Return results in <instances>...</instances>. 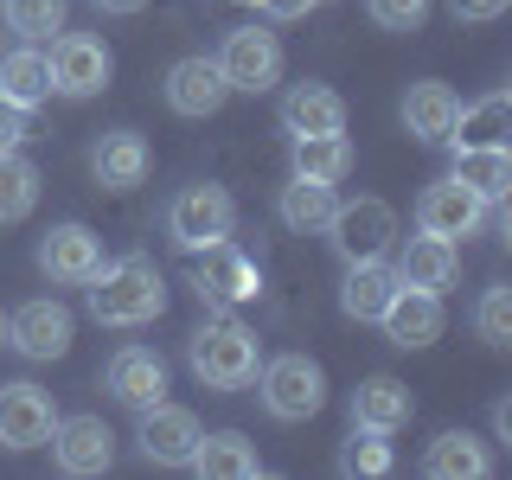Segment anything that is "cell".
Masks as SVG:
<instances>
[{
  "mask_svg": "<svg viewBox=\"0 0 512 480\" xmlns=\"http://www.w3.org/2000/svg\"><path fill=\"white\" fill-rule=\"evenodd\" d=\"M84 288H90V320L96 327L128 333V327H148V320L167 314V282H160V269L148 263V256L103 263Z\"/></svg>",
  "mask_w": 512,
  "mask_h": 480,
  "instance_id": "1",
  "label": "cell"
},
{
  "mask_svg": "<svg viewBox=\"0 0 512 480\" xmlns=\"http://www.w3.org/2000/svg\"><path fill=\"white\" fill-rule=\"evenodd\" d=\"M186 359H192V378H199L205 391H244L256 378V365H263V352H256V333L244 320H205V327L192 333Z\"/></svg>",
  "mask_w": 512,
  "mask_h": 480,
  "instance_id": "2",
  "label": "cell"
},
{
  "mask_svg": "<svg viewBox=\"0 0 512 480\" xmlns=\"http://www.w3.org/2000/svg\"><path fill=\"white\" fill-rule=\"evenodd\" d=\"M256 391H263V410L276 423H308L327 404V372H320L308 352H282V359L256 365Z\"/></svg>",
  "mask_w": 512,
  "mask_h": 480,
  "instance_id": "3",
  "label": "cell"
},
{
  "mask_svg": "<svg viewBox=\"0 0 512 480\" xmlns=\"http://www.w3.org/2000/svg\"><path fill=\"white\" fill-rule=\"evenodd\" d=\"M231 231H237V199L224 186H212V180L186 186L180 199L167 205V237L180 250H205V244H218V237H231Z\"/></svg>",
  "mask_w": 512,
  "mask_h": 480,
  "instance_id": "4",
  "label": "cell"
},
{
  "mask_svg": "<svg viewBox=\"0 0 512 480\" xmlns=\"http://www.w3.org/2000/svg\"><path fill=\"white\" fill-rule=\"evenodd\" d=\"M327 237H333V250H340L346 263H378V256H391V244L404 231H397V212H391V205L365 192V199H340Z\"/></svg>",
  "mask_w": 512,
  "mask_h": 480,
  "instance_id": "5",
  "label": "cell"
},
{
  "mask_svg": "<svg viewBox=\"0 0 512 480\" xmlns=\"http://www.w3.org/2000/svg\"><path fill=\"white\" fill-rule=\"evenodd\" d=\"M192 256H199L192 288H199L205 308H244V301L263 295V269H256L231 237H218V244H205V250H192Z\"/></svg>",
  "mask_w": 512,
  "mask_h": 480,
  "instance_id": "6",
  "label": "cell"
},
{
  "mask_svg": "<svg viewBox=\"0 0 512 480\" xmlns=\"http://www.w3.org/2000/svg\"><path fill=\"white\" fill-rule=\"evenodd\" d=\"M45 71H52V90H58V96L84 103V96L109 90V71H116V58H109V45L96 39V32H58V39H52V58H45Z\"/></svg>",
  "mask_w": 512,
  "mask_h": 480,
  "instance_id": "7",
  "label": "cell"
},
{
  "mask_svg": "<svg viewBox=\"0 0 512 480\" xmlns=\"http://www.w3.org/2000/svg\"><path fill=\"white\" fill-rule=\"evenodd\" d=\"M218 71H224V84L244 90V96L282 84V39H276L269 26H237V32H224Z\"/></svg>",
  "mask_w": 512,
  "mask_h": 480,
  "instance_id": "8",
  "label": "cell"
},
{
  "mask_svg": "<svg viewBox=\"0 0 512 480\" xmlns=\"http://www.w3.org/2000/svg\"><path fill=\"white\" fill-rule=\"evenodd\" d=\"M487 212L493 205L480 199L474 186H461L455 173H442V180H429L423 186V199H416V231H429V237H474L480 224H487Z\"/></svg>",
  "mask_w": 512,
  "mask_h": 480,
  "instance_id": "9",
  "label": "cell"
},
{
  "mask_svg": "<svg viewBox=\"0 0 512 480\" xmlns=\"http://www.w3.org/2000/svg\"><path fill=\"white\" fill-rule=\"evenodd\" d=\"M199 416L192 410H180V404H148L141 410V461H154V468H192V448H199Z\"/></svg>",
  "mask_w": 512,
  "mask_h": 480,
  "instance_id": "10",
  "label": "cell"
},
{
  "mask_svg": "<svg viewBox=\"0 0 512 480\" xmlns=\"http://www.w3.org/2000/svg\"><path fill=\"white\" fill-rule=\"evenodd\" d=\"M52 461H58V474H71V480L109 474L116 436H109L103 416H64V423H52Z\"/></svg>",
  "mask_w": 512,
  "mask_h": 480,
  "instance_id": "11",
  "label": "cell"
},
{
  "mask_svg": "<svg viewBox=\"0 0 512 480\" xmlns=\"http://www.w3.org/2000/svg\"><path fill=\"white\" fill-rule=\"evenodd\" d=\"M39 269L64 288H84L96 269H103V237H96L90 224H52V231L39 237Z\"/></svg>",
  "mask_w": 512,
  "mask_h": 480,
  "instance_id": "12",
  "label": "cell"
},
{
  "mask_svg": "<svg viewBox=\"0 0 512 480\" xmlns=\"http://www.w3.org/2000/svg\"><path fill=\"white\" fill-rule=\"evenodd\" d=\"M378 327H384V340L404 346V352L436 346L442 340V295L436 288H404L397 282V295H391V308L378 314Z\"/></svg>",
  "mask_w": 512,
  "mask_h": 480,
  "instance_id": "13",
  "label": "cell"
},
{
  "mask_svg": "<svg viewBox=\"0 0 512 480\" xmlns=\"http://www.w3.org/2000/svg\"><path fill=\"white\" fill-rule=\"evenodd\" d=\"M167 109L173 116H186V122H205V116H218L224 109V96H231V84H224V71H218V58H180L167 71Z\"/></svg>",
  "mask_w": 512,
  "mask_h": 480,
  "instance_id": "14",
  "label": "cell"
},
{
  "mask_svg": "<svg viewBox=\"0 0 512 480\" xmlns=\"http://www.w3.org/2000/svg\"><path fill=\"white\" fill-rule=\"evenodd\" d=\"M52 423L58 410L39 384H0V448H45Z\"/></svg>",
  "mask_w": 512,
  "mask_h": 480,
  "instance_id": "15",
  "label": "cell"
},
{
  "mask_svg": "<svg viewBox=\"0 0 512 480\" xmlns=\"http://www.w3.org/2000/svg\"><path fill=\"white\" fill-rule=\"evenodd\" d=\"M7 340L20 346L26 359H64V352H71V308L52 301V295L26 301V308L7 320Z\"/></svg>",
  "mask_w": 512,
  "mask_h": 480,
  "instance_id": "16",
  "label": "cell"
},
{
  "mask_svg": "<svg viewBox=\"0 0 512 480\" xmlns=\"http://www.w3.org/2000/svg\"><path fill=\"white\" fill-rule=\"evenodd\" d=\"M148 167H154V154H148V141H141L135 128H109V135L90 148V173H96L103 192H135L148 180Z\"/></svg>",
  "mask_w": 512,
  "mask_h": 480,
  "instance_id": "17",
  "label": "cell"
},
{
  "mask_svg": "<svg viewBox=\"0 0 512 480\" xmlns=\"http://www.w3.org/2000/svg\"><path fill=\"white\" fill-rule=\"evenodd\" d=\"M103 384H109V397H116V404L148 410V404L167 397V365H160V352H148V346H122L116 359H109Z\"/></svg>",
  "mask_w": 512,
  "mask_h": 480,
  "instance_id": "18",
  "label": "cell"
},
{
  "mask_svg": "<svg viewBox=\"0 0 512 480\" xmlns=\"http://www.w3.org/2000/svg\"><path fill=\"white\" fill-rule=\"evenodd\" d=\"M410 416H416V397H410L404 378H391V372L359 378V391H352V429H384V436H397Z\"/></svg>",
  "mask_w": 512,
  "mask_h": 480,
  "instance_id": "19",
  "label": "cell"
},
{
  "mask_svg": "<svg viewBox=\"0 0 512 480\" xmlns=\"http://www.w3.org/2000/svg\"><path fill=\"white\" fill-rule=\"evenodd\" d=\"M397 250V269L391 276L404 282V288H442L455 282V269H461V256H455V244L448 237H429V231H416V237H404V244H391Z\"/></svg>",
  "mask_w": 512,
  "mask_h": 480,
  "instance_id": "20",
  "label": "cell"
},
{
  "mask_svg": "<svg viewBox=\"0 0 512 480\" xmlns=\"http://www.w3.org/2000/svg\"><path fill=\"white\" fill-rule=\"evenodd\" d=\"M333 212H340V192H333L327 180H308V173H295V180L282 186V199H276V218L295 237H327Z\"/></svg>",
  "mask_w": 512,
  "mask_h": 480,
  "instance_id": "21",
  "label": "cell"
},
{
  "mask_svg": "<svg viewBox=\"0 0 512 480\" xmlns=\"http://www.w3.org/2000/svg\"><path fill=\"white\" fill-rule=\"evenodd\" d=\"M506 135H512V90H487L480 103L455 109L448 148H506Z\"/></svg>",
  "mask_w": 512,
  "mask_h": 480,
  "instance_id": "22",
  "label": "cell"
},
{
  "mask_svg": "<svg viewBox=\"0 0 512 480\" xmlns=\"http://www.w3.org/2000/svg\"><path fill=\"white\" fill-rule=\"evenodd\" d=\"M455 109H461V96L448 90V84H436V77H423V84L404 90V128L423 141V148H442V141H448Z\"/></svg>",
  "mask_w": 512,
  "mask_h": 480,
  "instance_id": "23",
  "label": "cell"
},
{
  "mask_svg": "<svg viewBox=\"0 0 512 480\" xmlns=\"http://www.w3.org/2000/svg\"><path fill=\"white\" fill-rule=\"evenodd\" d=\"M423 474L429 480H487L493 455H487V442H480L474 429H442V436L429 442V455H423Z\"/></svg>",
  "mask_w": 512,
  "mask_h": 480,
  "instance_id": "24",
  "label": "cell"
},
{
  "mask_svg": "<svg viewBox=\"0 0 512 480\" xmlns=\"http://www.w3.org/2000/svg\"><path fill=\"white\" fill-rule=\"evenodd\" d=\"M282 128L288 135H346V103L327 84H295L282 96Z\"/></svg>",
  "mask_w": 512,
  "mask_h": 480,
  "instance_id": "25",
  "label": "cell"
},
{
  "mask_svg": "<svg viewBox=\"0 0 512 480\" xmlns=\"http://www.w3.org/2000/svg\"><path fill=\"white\" fill-rule=\"evenodd\" d=\"M192 474H205V480H256L263 474V455H256L250 436L218 429V436H199V448H192Z\"/></svg>",
  "mask_w": 512,
  "mask_h": 480,
  "instance_id": "26",
  "label": "cell"
},
{
  "mask_svg": "<svg viewBox=\"0 0 512 480\" xmlns=\"http://www.w3.org/2000/svg\"><path fill=\"white\" fill-rule=\"evenodd\" d=\"M391 295H397V276H391V263H346V282H340V314L346 320H378L384 308H391Z\"/></svg>",
  "mask_w": 512,
  "mask_h": 480,
  "instance_id": "27",
  "label": "cell"
},
{
  "mask_svg": "<svg viewBox=\"0 0 512 480\" xmlns=\"http://www.w3.org/2000/svg\"><path fill=\"white\" fill-rule=\"evenodd\" d=\"M455 180L474 186L487 205H506V192H512V154L506 148H455Z\"/></svg>",
  "mask_w": 512,
  "mask_h": 480,
  "instance_id": "28",
  "label": "cell"
},
{
  "mask_svg": "<svg viewBox=\"0 0 512 480\" xmlns=\"http://www.w3.org/2000/svg\"><path fill=\"white\" fill-rule=\"evenodd\" d=\"M0 96L20 109H39L45 96H52V71H45V52H32V45H20V52L0 58Z\"/></svg>",
  "mask_w": 512,
  "mask_h": 480,
  "instance_id": "29",
  "label": "cell"
},
{
  "mask_svg": "<svg viewBox=\"0 0 512 480\" xmlns=\"http://www.w3.org/2000/svg\"><path fill=\"white\" fill-rule=\"evenodd\" d=\"M32 205H39V167L20 148H7L0 154V224L32 218Z\"/></svg>",
  "mask_w": 512,
  "mask_h": 480,
  "instance_id": "30",
  "label": "cell"
},
{
  "mask_svg": "<svg viewBox=\"0 0 512 480\" xmlns=\"http://www.w3.org/2000/svg\"><path fill=\"white\" fill-rule=\"evenodd\" d=\"M295 173L340 186L346 173H352V148H346V135H295Z\"/></svg>",
  "mask_w": 512,
  "mask_h": 480,
  "instance_id": "31",
  "label": "cell"
},
{
  "mask_svg": "<svg viewBox=\"0 0 512 480\" xmlns=\"http://www.w3.org/2000/svg\"><path fill=\"white\" fill-rule=\"evenodd\" d=\"M7 26L20 32V39H52V32H64V13H71V0H7Z\"/></svg>",
  "mask_w": 512,
  "mask_h": 480,
  "instance_id": "32",
  "label": "cell"
},
{
  "mask_svg": "<svg viewBox=\"0 0 512 480\" xmlns=\"http://www.w3.org/2000/svg\"><path fill=\"white\" fill-rule=\"evenodd\" d=\"M340 468H346V474H365V480L391 474V436H384V429H352Z\"/></svg>",
  "mask_w": 512,
  "mask_h": 480,
  "instance_id": "33",
  "label": "cell"
},
{
  "mask_svg": "<svg viewBox=\"0 0 512 480\" xmlns=\"http://www.w3.org/2000/svg\"><path fill=\"white\" fill-rule=\"evenodd\" d=\"M474 327H480V340H487V346H512V288L506 282H493L487 295H480Z\"/></svg>",
  "mask_w": 512,
  "mask_h": 480,
  "instance_id": "34",
  "label": "cell"
},
{
  "mask_svg": "<svg viewBox=\"0 0 512 480\" xmlns=\"http://www.w3.org/2000/svg\"><path fill=\"white\" fill-rule=\"evenodd\" d=\"M429 7H436V0H365L372 26H384V32H416L429 20Z\"/></svg>",
  "mask_w": 512,
  "mask_h": 480,
  "instance_id": "35",
  "label": "cell"
},
{
  "mask_svg": "<svg viewBox=\"0 0 512 480\" xmlns=\"http://www.w3.org/2000/svg\"><path fill=\"white\" fill-rule=\"evenodd\" d=\"M26 116H32V109H20V103H7V96H0V154L26 141Z\"/></svg>",
  "mask_w": 512,
  "mask_h": 480,
  "instance_id": "36",
  "label": "cell"
},
{
  "mask_svg": "<svg viewBox=\"0 0 512 480\" xmlns=\"http://www.w3.org/2000/svg\"><path fill=\"white\" fill-rule=\"evenodd\" d=\"M506 7H512V0H448V13H455V20H468V26H487V20H500Z\"/></svg>",
  "mask_w": 512,
  "mask_h": 480,
  "instance_id": "37",
  "label": "cell"
},
{
  "mask_svg": "<svg viewBox=\"0 0 512 480\" xmlns=\"http://www.w3.org/2000/svg\"><path fill=\"white\" fill-rule=\"evenodd\" d=\"M256 13H269V20H308L320 0H250Z\"/></svg>",
  "mask_w": 512,
  "mask_h": 480,
  "instance_id": "38",
  "label": "cell"
},
{
  "mask_svg": "<svg viewBox=\"0 0 512 480\" xmlns=\"http://www.w3.org/2000/svg\"><path fill=\"white\" fill-rule=\"evenodd\" d=\"M493 436L512 442V397H500V404H493Z\"/></svg>",
  "mask_w": 512,
  "mask_h": 480,
  "instance_id": "39",
  "label": "cell"
},
{
  "mask_svg": "<svg viewBox=\"0 0 512 480\" xmlns=\"http://www.w3.org/2000/svg\"><path fill=\"white\" fill-rule=\"evenodd\" d=\"M96 7H103V13H141L148 0H96Z\"/></svg>",
  "mask_w": 512,
  "mask_h": 480,
  "instance_id": "40",
  "label": "cell"
}]
</instances>
